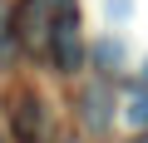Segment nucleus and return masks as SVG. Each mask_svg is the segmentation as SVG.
<instances>
[{"instance_id": "obj_4", "label": "nucleus", "mask_w": 148, "mask_h": 143, "mask_svg": "<svg viewBox=\"0 0 148 143\" xmlns=\"http://www.w3.org/2000/svg\"><path fill=\"white\" fill-rule=\"evenodd\" d=\"M133 10H138V0H104V15H109V20H119V25H123V20H133Z\"/></svg>"}, {"instance_id": "obj_5", "label": "nucleus", "mask_w": 148, "mask_h": 143, "mask_svg": "<svg viewBox=\"0 0 148 143\" xmlns=\"http://www.w3.org/2000/svg\"><path fill=\"white\" fill-rule=\"evenodd\" d=\"M99 104H104V89H89V94H84V118H89V123H104V109H99Z\"/></svg>"}, {"instance_id": "obj_1", "label": "nucleus", "mask_w": 148, "mask_h": 143, "mask_svg": "<svg viewBox=\"0 0 148 143\" xmlns=\"http://www.w3.org/2000/svg\"><path fill=\"white\" fill-rule=\"evenodd\" d=\"M49 59L59 74H74V69L84 64V35H79V15L64 10L54 25H49Z\"/></svg>"}, {"instance_id": "obj_9", "label": "nucleus", "mask_w": 148, "mask_h": 143, "mask_svg": "<svg viewBox=\"0 0 148 143\" xmlns=\"http://www.w3.org/2000/svg\"><path fill=\"white\" fill-rule=\"evenodd\" d=\"M0 143H5V138H0Z\"/></svg>"}, {"instance_id": "obj_3", "label": "nucleus", "mask_w": 148, "mask_h": 143, "mask_svg": "<svg viewBox=\"0 0 148 143\" xmlns=\"http://www.w3.org/2000/svg\"><path fill=\"white\" fill-rule=\"evenodd\" d=\"M10 44H15V5L0 0V59H10Z\"/></svg>"}, {"instance_id": "obj_2", "label": "nucleus", "mask_w": 148, "mask_h": 143, "mask_svg": "<svg viewBox=\"0 0 148 143\" xmlns=\"http://www.w3.org/2000/svg\"><path fill=\"white\" fill-rule=\"evenodd\" d=\"M15 123H20V138L30 143V138L40 133V99H20V114H15Z\"/></svg>"}, {"instance_id": "obj_7", "label": "nucleus", "mask_w": 148, "mask_h": 143, "mask_svg": "<svg viewBox=\"0 0 148 143\" xmlns=\"http://www.w3.org/2000/svg\"><path fill=\"white\" fill-rule=\"evenodd\" d=\"M119 59H123V44L119 40H104L99 44V64H119Z\"/></svg>"}, {"instance_id": "obj_6", "label": "nucleus", "mask_w": 148, "mask_h": 143, "mask_svg": "<svg viewBox=\"0 0 148 143\" xmlns=\"http://www.w3.org/2000/svg\"><path fill=\"white\" fill-rule=\"evenodd\" d=\"M128 123H133V128H148V94H138V99L128 104Z\"/></svg>"}, {"instance_id": "obj_8", "label": "nucleus", "mask_w": 148, "mask_h": 143, "mask_svg": "<svg viewBox=\"0 0 148 143\" xmlns=\"http://www.w3.org/2000/svg\"><path fill=\"white\" fill-rule=\"evenodd\" d=\"M143 79H148V64H143Z\"/></svg>"}]
</instances>
